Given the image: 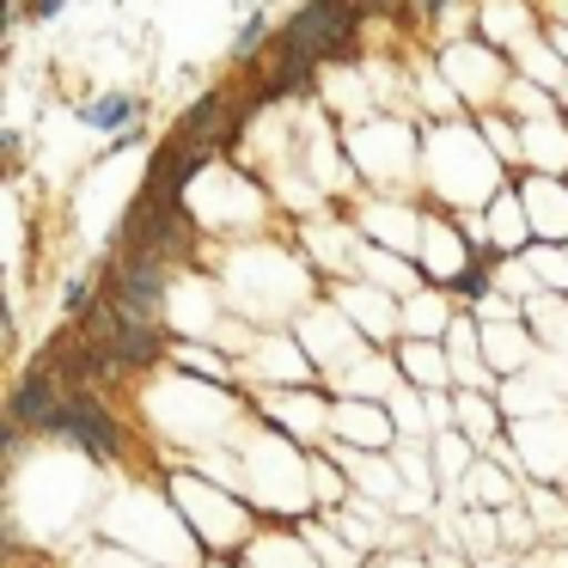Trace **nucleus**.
Returning a JSON list of instances; mask_svg holds the SVG:
<instances>
[{
  "instance_id": "f257e3e1",
  "label": "nucleus",
  "mask_w": 568,
  "mask_h": 568,
  "mask_svg": "<svg viewBox=\"0 0 568 568\" xmlns=\"http://www.w3.org/2000/svg\"><path fill=\"white\" fill-rule=\"evenodd\" d=\"M361 19H367L361 0H306V7L275 31L270 62H263L270 74H263L257 99H287V92L312 87V74H318L336 50H348V38L361 31Z\"/></svg>"
},
{
  "instance_id": "f03ea898",
  "label": "nucleus",
  "mask_w": 568,
  "mask_h": 568,
  "mask_svg": "<svg viewBox=\"0 0 568 568\" xmlns=\"http://www.w3.org/2000/svg\"><path fill=\"white\" fill-rule=\"evenodd\" d=\"M165 270L172 263L148 257V251H116V263L104 270V306L129 324H160L165 331Z\"/></svg>"
},
{
  "instance_id": "7ed1b4c3",
  "label": "nucleus",
  "mask_w": 568,
  "mask_h": 568,
  "mask_svg": "<svg viewBox=\"0 0 568 568\" xmlns=\"http://www.w3.org/2000/svg\"><path fill=\"white\" fill-rule=\"evenodd\" d=\"M50 440H68L74 453L99 458V465H116V458H123V422L111 416V404H104L99 392H68Z\"/></svg>"
},
{
  "instance_id": "20e7f679",
  "label": "nucleus",
  "mask_w": 568,
  "mask_h": 568,
  "mask_svg": "<svg viewBox=\"0 0 568 568\" xmlns=\"http://www.w3.org/2000/svg\"><path fill=\"white\" fill-rule=\"evenodd\" d=\"M62 404H68L62 373H55L50 361L26 367V379L13 385V404H7V416H13V434H43V440H50V428H55V416H62Z\"/></svg>"
},
{
  "instance_id": "39448f33",
  "label": "nucleus",
  "mask_w": 568,
  "mask_h": 568,
  "mask_svg": "<svg viewBox=\"0 0 568 568\" xmlns=\"http://www.w3.org/2000/svg\"><path fill=\"white\" fill-rule=\"evenodd\" d=\"M141 111H148V104H141L135 92H104V99L80 104V123L116 141V135H129V129H141Z\"/></svg>"
},
{
  "instance_id": "423d86ee",
  "label": "nucleus",
  "mask_w": 568,
  "mask_h": 568,
  "mask_svg": "<svg viewBox=\"0 0 568 568\" xmlns=\"http://www.w3.org/2000/svg\"><path fill=\"white\" fill-rule=\"evenodd\" d=\"M92 275H99V270L74 275V282L62 287V312H68V318H87V312H92Z\"/></svg>"
},
{
  "instance_id": "0eeeda50",
  "label": "nucleus",
  "mask_w": 568,
  "mask_h": 568,
  "mask_svg": "<svg viewBox=\"0 0 568 568\" xmlns=\"http://www.w3.org/2000/svg\"><path fill=\"white\" fill-rule=\"evenodd\" d=\"M263 38H270V13H251L245 31H239V43H233V55H239V62H245V55H257Z\"/></svg>"
},
{
  "instance_id": "6e6552de",
  "label": "nucleus",
  "mask_w": 568,
  "mask_h": 568,
  "mask_svg": "<svg viewBox=\"0 0 568 568\" xmlns=\"http://www.w3.org/2000/svg\"><path fill=\"white\" fill-rule=\"evenodd\" d=\"M62 13H68V0H26V19H38V26H55Z\"/></svg>"
},
{
  "instance_id": "1a4fd4ad",
  "label": "nucleus",
  "mask_w": 568,
  "mask_h": 568,
  "mask_svg": "<svg viewBox=\"0 0 568 568\" xmlns=\"http://www.w3.org/2000/svg\"><path fill=\"white\" fill-rule=\"evenodd\" d=\"M458 294H470V300H477V294H483V270H477V263H470V270H465V275H458Z\"/></svg>"
},
{
  "instance_id": "9d476101",
  "label": "nucleus",
  "mask_w": 568,
  "mask_h": 568,
  "mask_svg": "<svg viewBox=\"0 0 568 568\" xmlns=\"http://www.w3.org/2000/svg\"><path fill=\"white\" fill-rule=\"evenodd\" d=\"M422 7H428V13H440V7H446V0H422Z\"/></svg>"
}]
</instances>
